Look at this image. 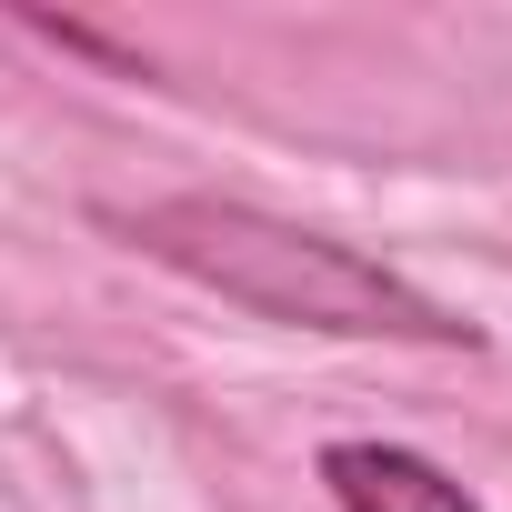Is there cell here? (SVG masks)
Segmentation results:
<instances>
[{
  "mask_svg": "<svg viewBox=\"0 0 512 512\" xmlns=\"http://www.w3.org/2000/svg\"><path fill=\"white\" fill-rule=\"evenodd\" d=\"M141 251L171 272H191L201 292L262 312V322H302V332H342V342H472L462 312H442L432 292H412L392 262L352 241H322V231H292L251 201H151L141 221Z\"/></svg>",
  "mask_w": 512,
  "mask_h": 512,
  "instance_id": "cell-1",
  "label": "cell"
},
{
  "mask_svg": "<svg viewBox=\"0 0 512 512\" xmlns=\"http://www.w3.org/2000/svg\"><path fill=\"white\" fill-rule=\"evenodd\" d=\"M322 482L342 492V512H482L452 472H432L402 442H332L322 452Z\"/></svg>",
  "mask_w": 512,
  "mask_h": 512,
  "instance_id": "cell-2",
  "label": "cell"
}]
</instances>
